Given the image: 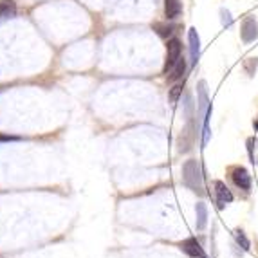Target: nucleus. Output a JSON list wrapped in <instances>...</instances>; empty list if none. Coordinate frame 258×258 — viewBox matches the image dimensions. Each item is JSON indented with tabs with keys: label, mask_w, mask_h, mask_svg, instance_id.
<instances>
[{
	"label": "nucleus",
	"mask_w": 258,
	"mask_h": 258,
	"mask_svg": "<svg viewBox=\"0 0 258 258\" xmlns=\"http://www.w3.org/2000/svg\"><path fill=\"white\" fill-rule=\"evenodd\" d=\"M184 73H186V60H184V58H181V60L173 65V69L170 71L166 76H168V80H170V82H175V80L182 78V74H184Z\"/></svg>",
	"instance_id": "nucleus-12"
},
{
	"label": "nucleus",
	"mask_w": 258,
	"mask_h": 258,
	"mask_svg": "<svg viewBox=\"0 0 258 258\" xmlns=\"http://www.w3.org/2000/svg\"><path fill=\"white\" fill-rule=\"evenodd\" d=\"M195 213H197V222H195V226H197L199 231H204L208 226V206L204 203H197Z\"/></svg>",
	"instance_id": "nucleus-10"
},
{
	"label": "nucleus",
	"mask_w": 258,
	"mask_h": 258,
	"mask_svg": "<svg viewBox=\"0 0 258 258\" xmlns=\"http://www.w3.org/2000/svg\"><path fill=\"white\" fill-rule=\"evenodd\" d=\"M182 182L186 188L199 195H204V177H203V168L197 159H188L182 164Z\"/></svg>",
	"instance_id": "nucleus-1"
},
{
	"label": "nucleus",
	"mask_w": 258,
	"mask_h": 258,
	"mask_svg": "<svg viewBox=\"0 0 258 258\" xmlns=\"http://www.w3.org/2000/svg\"><path fill=\"white\" fill-rule=\"evenodd\" d=\"M182 83H177V85H173L172 89H170V101H172L173 105L179 101V98H181V94H182Z\"/></svg>",
	"instance_id": "nucleus-17"
},
{
	"label": "nucleus",
	"mask_w": 258,
	"mask_h": 258,
	"mask_svg": "<svg viewBox=\"0 0 258 258\" xmlns=\"http://www.w3.org/2000/svg\"><path fill=\"white\" fill-rule=\"evenodd\" d=\"M197 112H199V116L203 117V121L211 112V103H210V98H208V87L204 80L199 82V85H197Z\"/></svg>",
	"instance_id": "nucleus-3"
},
{
	"label": "nucleus",
	"mask_w": 258,
	"mask_h": 258,
	"mask_svg": "<svg viewBox=\"0 0 258 258\" xmlns=\"http://www.w3.org/2000/svg\"><path fill=\"white\" fill-rule=\"evenodd\" d=\"M240 36L245 43H251L258 38V24L254 22V18L247 17L242 22V29H240Z\"/></svg>",
	"instance_id": "nucleus-5"
},
{
	"label": "nucleus",
	"mask_w": 258,
	"mask_h": 258,
	"mask_svg": "<svg viewBox=\"0 0 258 258\" xmlns=\"http://www.w3.org/2000/svg\"><path fill=\"white\" fill-rule=\"evenodd\" d=\"M188 42H189V58H191V65H195L199 61V56H201V38H199V35H197V29H189Z\"/></svg>",
	"instance_id": "nucleus-8"
},
{
	"label": "nucleus",
	"mask_w": 258,
	"mask_h": 258,
	"mask_svg": "<svg viewBox=\"0 0 258 258\" xmlns=\"http://www.w3.org/2000/svg\"><path fill=\"white\" fill-rule=\"evenodd\" d=\"M220 17H222V26H224V27H231L233 18H231V15H229V11L222 9V11H220Z\"/></svg>",
	"instance_id": "nucleus-19"
},
{
	"label": "nucleus",
	"mask_w": 258,
	"mask_h": 258,
	"mask_svg": "<svg viewBox=\"0 0 258 258\" xmlns=\"http://www.w3.org/2000/svg\"><path fill=\"white\" fill-rule=\"evenodd\" d=\"M233 235H235V240H237V244L240 245L242 249H244V251H249L251 249L249 238L245 237V233L242 231V229H235V233H233Z\"/></svg>",
	"instance_id": "nucleus-14"
},
{
	"label": "nucleus",
	"mask_w": 258,
	"mask_h": 258,
	"mask_svg": "<svg viewBox=\"0 0 258 258\" xmlns=\"http://www.w3.org/2000/svg\"><path fill=\"white\" fill-rule=\"evenodd\" d=\"M181 249L184 251L188 256L191 258H206V253H204V249L201 247V244L197 242V238H186V240L181 242Z\"/></svg>",
	"instance_id": "nucleus-7"
},
{
	"label": "nucleus",
	"mask_w": 258,
	"mask_h": 258,
	"mask_svg": "<svg viewBox=\"0 0 258 258\" xmlns=\"http://www.w3.org/2000/svg\"><path fill=\"white\" fill-rule=\"evenodd\" d=\"M191 143H194V132H191V123L182 130L181 138H179V152H188L191 148Z\"/></svg>",
	"instance_id": "nucleus-11"
},
{
	"label": "nucleus",
	"mask_w": 258,
	"mask_h": 258,
	"mask_svg": "<svg viewBox=\"0 0 258 258\" xmlns=\"http://www.w3.org/2000/svg\"><path fill=\"white\" fill-rule=\"evenodd\" d=\"M213 188H215V197H217V204H219V208H224L226 204L233 203L231 189L224 184L222 181H215V182H213Z\"/></svg>",
	"instance_id": "nucleus-6"
},
{
	"label": "nucleus",
	"mask_w": 258,
	"mask_h": 258,
	"mask_svg": "<svg viewBox=\"0 0 258 258\" xmlns=\"http://www.w3.org/2000/svg\"><path fill=\"white\" fill-rule=\"evenodd\" d=\"M15 13V4L9 0H0V18L11 17Z\"/></svg>",
	"instance_id": "nucleus-15"
},
{
	"label": "nucleus",
	"mask_w": 258,
	"mask_h": 258,
	"mask_svg": "<svg viewBox=\"0 0 258 258\" xmlns=\"http://www.w3.org/2000/svg\"><path fill=\"white\" fill-rule=\"evenodd\" d=\"M154 29L157 31V35L163 36V38H168V36L173 33V26H170V24H155Z\"/></svg>",
	"instance_id": "nucleus-16"
},
{
	"label": "nucleus",
	"mask_w": 258,
	"mask_h": 258,
	"mask_svg": "<svg viewBox=\"0 0 258 258\" xmlns=\"http://www.w3.org/2000/svg\"><path fill=\"white\" fill-rule=\"evenodd\" d=\"M247 152H249L251 163L258 164V139L256 138L247 139Z\"/></svg>",
	"instance_id": "nucleus-13"
},
{
	"label": "nucleus",
	"mask_w": 258,
	"mask_h": 258,
	"mask_svg": "<svg viewBox=\"0 0 258 258\" xmlns=\"http://www.w3.org/2000/svg\"><path fill=\"white\" fill-rule=\"evenodd\" d=\"M256 67H258V58H247V60L244 61V69L247 71L249 76H253L254 71H256Z\"/></svg>",
	"instance_id": "nucleus-18"
},
{
	"label": "nucleus",
	"mask_w": 258,
	"mask_h": 258,
	"mask_svg": "<svg viewBox=\"0 0 258 258\" xmlns=\"http://www.w3.org/2000/svg\"><path fill=\"white\" fill-rule=\"evenodd\" d=\"M229 173H231V181L235 182V186H237V188L244 189V191H249V189H251V175L244 166L231 168V170H229Z\"/></svg>",
	"instance_id": "nucleus-4"
},
{
	"label": "nucleus",
	"mask_w": 258,
	"mask_h": 258,
	"mask_svg": "<svg viewBox=\"0 0 258 258\" xmlns=\"http://www.w3.org/2000/svg\"><path fill=\"white\" fill-rule=\"evenodd\" d=\"M182 45L177 38H172L166 45V61H164V74H168L173 69V65L181 60Z\"/></svg>",
	"instance_id": "nucleus-2"
},
{
	"label": "nucleus",
	"mask_w": 258,
	"mask_h": 258,
	"mask_svg": "<svg viewBox=\"0 0 258 258\" xmlns=\"http://www.w3.org/2000/svg\"><path fill=\"white\" fill-rule=\"evenodd\" d=\"M182 4L181 0H164V15H166L168 20H173L181 15Z\"/></svg>",
	"instance_id": "nucleus-9"
}]
</instances>
